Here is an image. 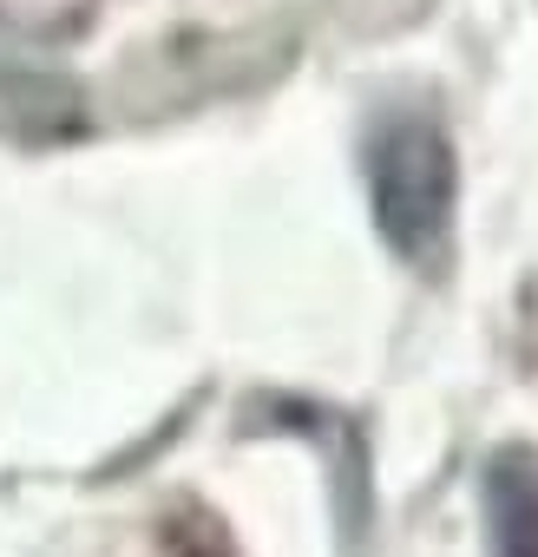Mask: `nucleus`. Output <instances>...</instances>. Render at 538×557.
I'll return each instance as SVG.
<instances>
[{"label": "nucleus", "instance_id": "nucleus-1", "mask_svg": "<svg viewBox=\"0 0 538 557\" xmlns=\"http://www.w3.org/2000/svg\"><path fill=\"white\" fill-rule=\"evenodd\" d=\"M368 203L394 256L427 262L453 216V151L427 112H394L368 132Z\"/></svg>", "mask_w": 538, "mask_h": 557}, {"label": "nucleus", "instance_id": "nucleus-2", "mask_svg": "<svg viewBox=\"0 0 538 557\" xmlns=\"http://www.w3.org/2000/svg\"><path fill=\"white\" fill-rule=\"evenodd\" d=\"M486 531L499 557H538V453L505 446L486 466Z\"/></svg>", "mask_w": 538, "mask_h": 557}]
</instances>
